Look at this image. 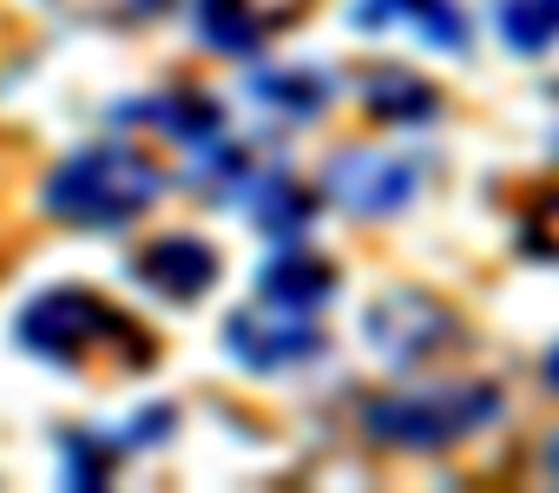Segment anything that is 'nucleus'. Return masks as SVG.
<instances>
[{"label": "nucleus", "instance_id": "1", "mask_svg": "<svg viewBox=\"0 0 559 493\" xmlns=\"http://www.w3.org/2000/svg\"><path fill=\"white\" fill-rule=\"evenodd\" d=\"M21 342L34 349V356H47V362H67V369H80V362H99V369H145L158 349H152V336L132 323V316H119L112 303H99V297H86V290H53V297H40L27 316H21Z\"/></svg>", "mask_w": 559, "mask_h": 493}, {"label": "nucleus", "instance_id": "2", "mask_svg": "<svg viewBox=\"0 0 559 493\" xmlns=\"http://www.w3.org/2000/svg\"><path fill=\"white\" fill-rule=\"evenodd\" d=\"M158 171L145 165V158H132V152H119V145H93V152H73L53 178H47V191H40V204L53 211V217H67V224H99V230H112V224H132V217H145L152 204H158Z\"/></svg>", "mask_w": 559, "mask_h": 493}, {"label": "nucleus", "instance_id": "3", "mask_svg": "<svg viewBox=\"0 0 559 493\" xmlns=\"http://www.w3.org/2000/svg\"><path fill=\"white\" fill-rule=\"evenodd\" d=\"M500 414V395L487 382H467V388H402V395H382L362 408V428L389 447H448L461 434H474L480 421Z\"/></svg>", "mask_w": 559, "mask_h": 493}, {"label": "nucleus", "instance_id": "4", "mask_svg": "<svg viewBox=\"0 0 559 493\" xmlns=\"http://www.w3.org/2000/svg\"><path fill=\"white\" fill-rule=\"evenodd\" d=\"M369 342H376V356L408 369V362H428V356L454 349L461 342V316L441 297H428V290H389L369 310Z\"/></svg>", "mask_w": 559, "mask_h": 493}, {"label": "nucleus", "instance_id": "5", "mask_svg": "<svg viewBox=\"0 0 559 493\" xmlns=\"http://www.w3.org/2000/svg\"><path fill=\"white\" fill-rule=\"evenodd\" d=\"M323 184H330V197H336L343 211H356V217H389V211H402V204L415 197V165L382 158V152H343Z\"/></svg>", "mask_w": 559, "mask_h": 493}, {"label": "nucleus", "instance_id": "6", "mask_svg": "<svg viewBox=\"0 0 559 493\" xmlns=\"http://www.w3.org/2000/svg\"><path fill=\"white\" fill-rule=\"evenodd\" d=\"M224 342H230V356H237L243 369H290V362L317 356L310 310H284V316H230Z\"/></svg>", "mask_w": 559, "mask_h": 493}, {"label": "nucleus", "instance_id": "7", "mask_svg": "<svg viewBox=\"0 0 559 493\" xmlns=\"http://www.w3.org/2000/svg\"><path fill=\"white\" fill-rule=\"evenodd\" d=\"M304 0H198V34L224 53H257L276 27L297 21Z\"/></svg>", "mask_w": 559, "mask_h": 493}, {"label": "nucleus", "instance_id": "8", "mask_svg": "<svg viewBox=\"0 0 559 493\" xmlns=\"http://www.w3.org/2000/svg\"><path fill=\"white\" fill-rule=\"evenodd\" d=\"M139 277L152 290H165L171 303H191L217 284V251L204 237H158L152 251H139Z\"/></svg>", "mask_w": 559, "mask_h": 493}, {"label": "nucleus", "instance_id": "9", "mask_svg": "<svg viewBox=\"0 0 559 493\" xmlns=\"http://www.w3.org/2000/svg\"><path fill=\"white\" fill-rule=\"evenodd\" d=\"M389 21L415 27L428 47H448V53L467 47V14H454L448 0H356V27H389Z\"/></svg>", "mask_w": 559, "mask_h": 493}, {"label": "nucleus", "instance_id": "10", "mask_svg": "<svg viewBox=\"0 0 559 493\" xmlns=\"http://www.w3.org/2000/svg\"><path fill=\"white\" fill-rule=\"evenodd\" d=\"M237 197L257 217V230H270V237H290V230L310 224V191L290 171H243V191Z\"/></svg>", "mask_w": 559, "mask_h": 493}, {"label": "nucleus", "instance_id": "11", "mask_svg": "<svg viewBox=\"0 0 559 493\" xmlns=\"http://www.w3.org/2000/svg\"><path fill=\"white\" fill-rule=\"evenodd\" d=\"M362 106H369L376 119H389V125H421V119L441 112V93H435L428 80H415L408 67H376V73L362 80Z\"/></svg>", "mask_w": 559, "mask_h": 493}, {"label": "nucleus", "instance_id": "12", "mask_svg": "<svg viewBox=\"0 0 559 493\" xmlns=\"http://www.w3.org/2000/svg\"><path fill=\"white\" fill-rule=\"evenodd\" d=\"M263 297L276 310H317V303L336 297V270L323 257H310V251H290V257H276L263 270Z\"/></svg>", "mask_w": 559, "mask_h": 493}, {"label": "nucleus", "instance_id": "13", "mask_svg": "<svg viewBox=\"0 0 559 493\" xmlns=\"http://www.w3.org/2000/svg\"><path fill=\"white\" fill-rule=\"evenodd\" d=\"M500 34L513 53H546L559 40V0H500Z\"/></svg>", "mask_w": 559, "mask_h": 493}, {"label": "nucleus", "instance_id": "14", "mask_svg": "<svg viewBox=\"0 0 559 493\" xmlns=\"http://www.w3.org/2000/svg\"><path fill=\"white\" fill-rule=\"evenodd\" d=\"M250 99L310 119V112L330 99V80H323V73H250Z\"/></svg>", "mask_w": 559, "mask_h": 493}, {"label": "nucleus", "instance_id": "15", "mask_svg": "<svg viewBox=\"0 0 559 493\" xmlns=\"http://www.w3.org/2000/svg\"><path fill=\"white\" fill-rule=\"evenodd\" d=\"M145 125H158L171 139H217V106L204 93H158L145 106Z\"/></svg>", "mask_w": 559, "mask_h": 493}, {"label": "nucleus", "instance_id": "16", "mask_svg": "<svg viewBox=\"0 0 559 493\" xmlns=\"http://www.w3.org/2000/svg\"><path fill=\"white\" fill-rule=\"evenodd\" d=\"M520 251L539 264H559V191H546L526 217H520Z\"/></svg>", "mask_w": 559, "mask_h": 493}, {"label": "nucleus", "instance_id": "17", "mask_svg": "<svg viewBox=\"0 0 559 493\" xmlns=\"http://www.w3.org/2000/svg\"><path fill=\"white\" fill-rule=\"evenodd\" d=\"M546 473L559 480V434H552V447H546Z\"/></svg>", "mask_w": 559, "mask_h": 493}, {"label": "nucleus", "instance_id": "18", "mask_svg": "<svg viewBox=\"0 0 559 493\" xmlns=\"http://www.w3.org/2000/svg\"><path fill=\"white\" fill-rule=\"evenodd\" d=\"M546 382H552V388H559V349H552V356H546Z\"/></svg>", "mask_w": 559, "mask_h": 493}]
</instances>
